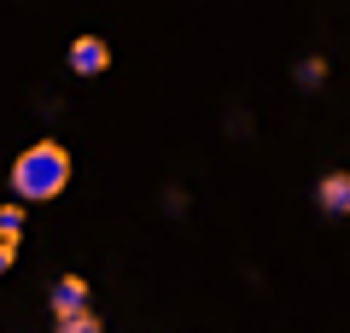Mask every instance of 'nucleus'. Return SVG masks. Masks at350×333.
Wrapping results in <instances>:
<instances>
[{"label": "nucleus", "instance_id": "1", "mask_svg": "<svg viewBox=\"0 0 350 333\" xmlns=\"http://www.w3.org/2000/svg\"><path fill=\"white\" fill-rule=\"evenodd\" d=\"M64 187H70V152H64L59 140H36V147L18 152L12 193L24 199V205H47V199H59Z\"/></svg>", "mask_w": 350, "mask_h": 333}, {"label": "nucleus", "instance_id": "2", "mask_svg": "<svg viewBox=\"0 0 350 333\" xmlns=\"http://www.w3.org/2000/svg\"><path fill=\"white\" fill-rule=\"evenodd\" d=\"M70 71L76 76H105V71H111V47H105V36H76L70 41Z\"/></svg>", "mask_w": 350, "mask_h": 333}, {"label": "nucleus", "instance_id": "3", "mask_svg": "<svg viewBox=\"0 0 350 333\" xmlns=\"http://www.w3.org/2000/svg\"><path fill=\"white\" fill-rule=\"evenodd\" d=\"M315 205L321 217H350V170H327L315 182Z\"/></svg>", "mask_w": 350, "mask_h": 333}, {"label": "nucleus", "instance_id": "4", "mask_svg": "<svg viewBox=\"0 0 350 333\" xmlns=\"http://www.w3.org/2000/svg\"><path fill=\"white\" fill-rule=\"evenodd\" d=\"M53 333H105V321H100L94 304H82V310H59L53 316Z\"/></svg>", "mask_w": 350, "mask_h": 333}, {"label": "nucleus", "instance_id": "5", "mask_svg": "<svg viewBox=\"0 0 350 333\" xmlns=\"http://www.w3.org/2000/svg\"><path fill=\"white\" fill-rule=\"evenodd\" d=\"M88 304V281L82 275H59V281H53V316H59V310H82Z\"/></svg>", "mask_w": 350, "mask_h": 333}, {"label": "nucleus", "instance_id": "6", "mask_svg": "<svg viewBox=\"0 0 350 333\" xmlns=\"http://www.w3.org/2000/svg\"><path fill=\"white\" fill-rule=\"evenodd\" d=\"M24 199H6V205H0V228H12V234H24Z\"/></svg>", "mask_w": 350, "mask_h": 333}, {"label": "nucleus", "instance_id": "7", "mask_svg": "<svg viewBox=\"0 0 350 333\" xmlns=\"http://www.w3.org/2000/svg\"><path fill=\"white\" fill-rule=\"evenodd\" d=\"M12 263H18V234H12V228H0V275L12 269Z\"/></svg>", "mask_w": 350, "mask_h": 333}, {"label": "nucleus", "instance_id": "8", "mask_svg": "<svg viewBox=\"0 0 350 333\" xmlns=\"http://www.w3.org/2000/svg\"><path fill=\"white\" fill-rule=\"evenodd\" d=\"M321 71H327L321 59H304V64H298V82H304V88H321Z\"/></svg>", "mask_w": 350, "mask_h": 333}]
</instances>
